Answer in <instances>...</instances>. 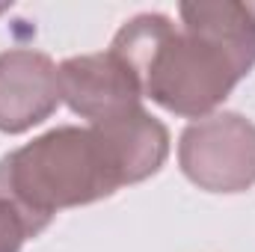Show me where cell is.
Masks as SVG:
<instances>
[{"label": "cell", "instance_id": "obj_1", "mask_svg": "<svg viewBox=\"0 0 255 252\" xmlns=\"http://www.w3.org/2000/svg\"><path fill=\"white\" fill-rule=\"evenodd\" d=\"M178 15L181 24L163 12L133 15L110 51L130 68L142 98L175 116L205 119L255 68V6L193 0Z\"/></svg>", "mask_w": 255, "mask_h": 252}, {"label": "cell", "instance_id": "obj_4", "mask_svg": "<svg viewBox=\"0 0 255 252\" xmlns=\"http://www.w3.org/2000/svg\"><path fill=\"white\" fill-rule=\"evenodd\" d=\"M63 101L92 127L116 122L142 107L136 77L113 51L68 57L60 65Z\"/></svg>", "mask_w": 255, "mask_h": 252}, {"label": "cell", "instance_id": "obj_7", "mask_svg": "<svg viewBox=\"0 0 255 252\" xmlns=\"http://www.w3.org/2000/svg\"><path fill=\"white\" fill-rule=\"evenodd\" d=\"M3 12H9V3H0V15H3Z\"/></svg>", "mask_w": 255, "mask_h": 252}, {"label": "cell", "instance_id": "obj_3", "mask_svg": "<svg viewBox=\"0 0 255 252\" xmlns=\"http://www.w3.org/2000/svg\"><path fill=\"white\" fill-rule=\"evenodd\" d=\"M181 172L208 193H244L255 184V125L241 113H211L178 139Z\"/></svg>", "mask_w": 255, "mask_h": 252}, {"label": "cell", "instance_id": "obj_6", "mask_svg": "<svg viewBox=\"0 0 255 252\" xmlns=\"http://www.w3.org/2000/svg\"><path fill=\"white\" fill-rule=\"evenodd\" d=\"M27 238H30V232H27L24 220L18 217V211L0 199V252H21Z\"/></svg>", "mask_w": 255, "mask_h": 252}, {"label": "cell", "instance_id": "obj_2", "mask_svg": "<svg viewBox=\"0 0 255 252\" xmlns=\"http://www.w3.org/2000/svg\"><path fill=\"white\" fill-rule=\"evenodd\" d=\"M130 184L113 142L98 127L63 125L0 157V199L18 211L30 238L54 214L92 205Z\"/></svg>", "mask_w": 255, "mask_h": 252}, {"label": "cell", "instance_id": "obj_5", "mask_svg": "<svg viewBox=\"0 0 255 252\" xmlns=\"http://www.w3.org/2000/svg\"><path fill=\"white\" fill-rule=\"evenodd\" d=\"M60 65L42 51L9 48L0 54V130L24 133L60 107Z\"/></svg>", "mask_w": 255, "mask_h": 252}]
</instances>
